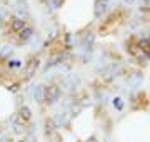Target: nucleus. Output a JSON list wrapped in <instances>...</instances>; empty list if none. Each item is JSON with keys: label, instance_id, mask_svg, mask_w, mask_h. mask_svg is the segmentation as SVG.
Returning <instances> with one entry per match:
<instances>
[{"label": "nucleus", "instance_id": "obj_1", "mask_svg": "<svg viewBox=\"0 0 150 142\" xmlns=\"http://www.w3.org/2000/svg\"><path fill=\"white\" fill-rule=\"evenodd\" d=\"M60 97V89L57 85H50L45 89V102L47 104H55Z\"/></svg>", "mask_w": 150, "mask_h": 142}, {"label": "nucleus", "instance_id": "obj_2", "mask_svg": "<svg viewBox=\"0 0 150 142\" xmlns=\"http://www.w3.org/2000/svg\"><path fill=\"white\" fill-rule=\"evenodd\" d=\"M27 27V22L22 18V17H12V20H10V28H12V32H22L23 28Z\"/></svg>", "mask_w": 150, "mask_h": 142}, {"label": "nucleus", "instance_id": "obj_3", "mask_svg": "<svg viewBox=\"0 0 150 142\" xmlns=\"http://www.w3.org/2000/svg\"><path fill=\"white\" fill-rule=\"evenodd\" d=\"M45 89L43 85H37V87L33 89V99H35V102L38 104H43L45 102Z\"/></svg>", "mask_w": 150, "mask_h": 142}, {"label": "nucleus", "instance_id": "obj_4", "mask_svg": "<svg viewBox=\"0 0 150 142\" xmlns=\"http://www.w3.org/2000/svg\"><path fill=\"white\" fill-rule=\"evenodd\" d=\"M32 35H33V28L27 25V27L23 28L22 32H18V42H20V44H25L27 40H30V38H32Z\"/></svg>", "mask_w": 150, "mask_h": 142}, {"label": "nucleus", "instance_id": "obj_5", "mask_svg": "<svg viewBox=\"0 0 150 142\" xmlns=\"http://www.w3.org/2000/svg\"><path fill=\"white\" fill-rule=\"evenodd\" d=\"M43 4L47 5V9L50 12H55V10H59L60 7H62L64 0H43Z\"/></svg>", "mask_w": 150, "mask_h": 142}, {"label": "nucleus", "instance_id": "obj_6", "mask_svg": "<svg viewBox=\"0 0 150 142\" xmlns=\"http://www.w3.org/2000/svg\"><path fill=\"white\" fill-rule=\"evenodd\" d=\"M142 80H144V77H142L140 72H134V74L129 77V84L132 87H139L140 84H142Z\"/></svg>", "mask_w": 150, "mask_h": 142}, {"label": "nucleus", "instance_id": "obj_7", "mask_svg": "<svg viewBox=\"0 0 150 142\" xmlns=\"http://www.w3.org/2000/svg\"><path fill=\"white\" fill-rule=\"evenodd\" d=\"M18 117H20L23 122H28V120L32 119V110L23 105V107H20V110H18Z\"/></svg>", "mask_w": 150, "mask_h": 142}, {"label": "nucleus", "instance_id": "obj_8", "mask_svg": "<svg viewBox=\"0 0 150 142\" xmlns=\"http://www.w3.org/2000/svg\"><path fill=\"white\" fill-rule=\"evenodd\" d=\"M107 12V2H102V0H97L95 2V15L100 17Z\"/></svg>", "mask_w": 150, "mask_h": 142}, {"label": "nucleus", "instance_id": "obj_9", "mask_svg": "<svg viewBox=\"0 0 150 142\" xmlns=\"http://www.w3.org/2000/svg\"><path fill=\"white\" fill-rule=\"evenodd\" d=\"M139 47L145 55H150V38H140L139 40Z\"/></svg>", "mask_w": 150, "mask_h": 142}, {"label": "nucleus", "instance_id": "obj_10", "mask_svg": "<svg viewBox=\"0 0 150 142\" xmlns=\"http://www.w3.org/2000/svg\"><path fill=\"white\" fill-rule=\"evenodd\" d=\"M93 42H95V35H93L92 32L85 33V35L82 37V44L85 45V47H92V45H93Z\"/></svg>", "mask_w": 150, "mask_h": 142}, {"label": "nucleus", "instance_id": "obj_11", "mask_svg": "<svg viewBox=\"0 0 150 142\" xmlns=\"http://www.w3.org/2000/svg\"><path fill=\"white\" fill-rule=\"evenodd\" d=\"M38 64H40V60H38V59H33L32 62L28 64V65H27V77H30V75H33V74H35Z\"/></svg>", "mask_w": 150, "mask_h": 142}, {"label": "nucleus", "instance_id": "obj_12", "mask_svg": "<svg viewBox=\"0 0 150 142\" xmlns=\"http://www.w3.org/2000/svg\"><path fill=\"white\" fill-rule=\"evenodd\" d=\"M7 65L10 67V69H20L22 62H20V60H15V59H12V60H8V62H7Z\"/></svg>", "mask_w": 150, "mask_h": 142}, {"label": "nucleus", "instance_id": "obj_13", "mask_svg": "<svg viewBox=\"0 0 150 142\" xmlns=\"http://www.w3.org/2000/svg\"><path fill=\"white\" fill-rule=\"evenodd\" d=\"M10 54H12V49H10V47H5V49L0 52V57H4V59H5V57H8Z\"/></svg>", "mask_w": 150, "mask_h": 142}, {"label": "nucleus", "instance_id": "obj_14", "mask_svg": "<svg viewBox=\"0 0 150 142\" xmlns=\"http://www.w3.org/2000/svg\"><path fill=\"white\" fill-rule=\"evenodd\" d=\"M113 105H115V107H117V109L118 110H120V109H122V107H123V104H122V99H113Z\"/></svg>", "mask_w": 150, "mask_h": 142}, {"label": "nucleus", "instance_id": "obj_15", "mask_svg": "<svg viewBox=\"0 0 150 142\" xmlns=\"http://www.w3.org/2000/svg\"><path fill=\"white\" fill-rule=\"evenodd\" d=\"M142 10H150V0H145L144 2V9Z\"/></svg>", "mask_w": 150, "mask_h": 142}, {"label": "nucleus", "instance_id": "obj_16", "mask_svg": "<svg viewBox=\"0 0 150 142\" xmlns=\"http://www.w3.org/2000/svg\"><path fill=\"white\" fill-rule=\"evenodd\" d=\"M85 142H98V141H97L95 137H88V139H87Z\"/></svg>", "mask_w": 150, "mask_h": 142}, {"label": "nucleus", "instance_id": "obj_17", "mask_svg": "<svg viewBox=\"0 0 150 142\" xmlns=\"http://www.w3.org/2000/svg\"><path fill=\"white\" fill-rule=\"evenodd\" d=\"M18 142H25V141H18Z\"/></svg>", "mask_w": 150, "mask_h": 142}]
</instances>
